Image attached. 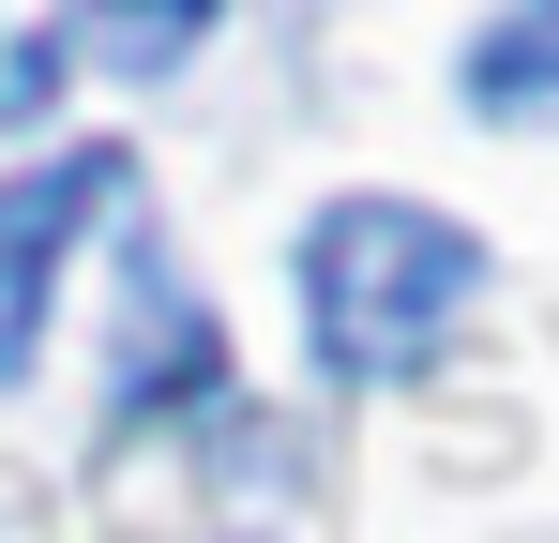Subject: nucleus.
Returning a JSON list of instances; mask_svg holds the SVG:
<instances>
[{
	"label": "nucleus",
	"instance_id": "1",
	"mask_svg": "<svg viewBox=\"0 0 559 543\" xmlns=\"http://www.w3.org/2000/svg\"><path fill=\"white\" fill-rule=\"evenodd\" d=\"M468 287H484V242L454 212H424V196H333L302 227V348L333 377H408V362H439Z\"/></svg>",
	"mask_w": 559,
	"mask_h": 543
},
{
	"label": "nucleus",
	"instance_id": "2",
	"mask_svg": "<svg viewBox=\"0 0 559 543\" xmlns=\"http://www.w3.org/2000/svg\"><path fill=\"white\" fill-rule=\"evenodd\" d=\"M106 196H136V152H121V136H92V152H61V167H15V181H0V393L31 377V348H46V287H61V257H76V227H92Z\"/></svg>",
	"mask_w": 559,
	"mask_h": 543
},
{
	"label": "nucleus",
	"instance_id": "3",
	"mask_svg": "<svg viewBox=\"0 0 559 543\" xmlns=\"http://www.w3.org/2000/svg\"><path fill=\"white\" fill-rule=\"evenodd\" d=\"M227 377V333H212V302L167 287V257L136 242L121 257V362H106V423H152V408H197Z\"/></svg>",
	"mask_w": 559,
	"mask_h": 543
},
{
	"label": "nucleus",
	"instance_id": "4",
	"mask_svg": "<svg viewBox=\"0 0 559 543\" xmlns=\"http://www.w3.org/2000/svg\"><path fill=\"white\" fill-rule=\"evenodd\" d=\"M468 106L484 121H545L559 106V15H484L468 31Z\"/></svg>",
	"mask_w": 559,
	"mask_h": 543
},
{
	"label": "nucleus",
	"instance_id": "5",
	"mask_svg": "<svg viewBox=\"0 0 559 543\" xmlns=\"http://www.w3.org/2000/svg\"><path fill=\"white\" fill-rule=\"evenodd\" d=\"M76 46L136 61V76H167V61H197V46H212V15H182V0H152V15H76Z\"/></svg>",
	"mask_w": 559,
	"mask_h": 543
},
{
	"label": "nucleus",
	"instance_id": "6",
	"mask_svg": "<svg viewBox=\"0 0 559 543\" xmlns=\"http://www.w3.org/2000/svg\"><path fill=\"white\" fill-rule=\"evenodd\" d=\"M61 61H76V31L46 15V31H15V61H0V121H46L61 106Z\"/></svg>",
	"mask_w": 559,
	"mask_h": 543
}]
</instances>
